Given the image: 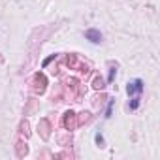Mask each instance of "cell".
I'll list each match as a JSON object with an SVG mask.
<instances>
[{
	"mask_svg": "<svg viewBox=\"0 0 160 160\" xmlns=\"http://www.w3.org/2000/svg\"><path fill=\"white\" fill-rule=\"evenodd\" d=\"M143 89H145V83L141 81V79H134V81L128 83L126 92H128V96H130V102H128V109H130V111H136V109L139 108Z\"/></svg>",
	"mask_w": 160,
	"mask_h": 160,
	"instance_id": "6da1fadb",
	"label": "cell"
},
{
	"mask_svg": "<svg viewBox=\"0 0 160 160\" xmlns=\"http://www.w3.org/2000/svg\"><path fill=\"white\" fill-rule=\"evenodd\" d=\"M85 38H87L91 43H100V42L104 40L102 32H100V30H96V28H89V30H85Z\"/></svg>",
	"mask_w": 160,
	"mask_h": 160,
	"instance_id": "7a4b0ae2",
	"label": "cell"
},
{
	"mask_svg": "<svg viewBox=\"0 0 160 160\" xmlns=\"http://www.w3.org/2000/svg\"><path fill=\"white\" fill-rule=\"evenodd\" d=\"M113 104H115V100L111 98V100H109V104H108V111H106V117H111V109H113Z\"/></svg>",
	"mask_w": 160,
	"mask_h": 160,
	"instance_id": "3957f363",
	"label": "cell"
},
{
	"mask_svg": "<svg viewBox=\"0 0 160 160\" xmlns=\"http://www.w3.org/2000/svg\"><path fill=\"white\" fill-rule=\"evenodd\" d=\"M96 143H98V147H104V138H102V134H96Z\"/></svg>",
	"mask_w": 160,
	"mask_h": 160,
	"instance_id": "277c9868",
	"label": "cell"
},
{
	"mask_svg": "<svg viewBox=\"0 0 160 160\" xmlns=\"http://www.w3.org/2000/svg\"><path fill=\"white\" fill-rule=\"evenodd\" d=\"M104 87V81L102 79H94V89H102Z\"/></svg>",
	"mask_w": 160,
	"mask_h": 160,
	"instance_id": "5b68a950",
	"label": "cell"
},
{
	"mask_svg": "<svg viewBox=\"0 0 160 160\" xmlns=\"http://www.w3.org/2000/svg\"><path fill=\"white\" fill-rule=\"evenodd\" d=\"M115 73H117V70H115V68H111V72H109V83L113 81V77H115Z\"/></svg>",
	"mask_w": 160,
	"mask_h": 160,
	"instance_id": "8992f818",
	"label": "cell"
}]
</instances>
